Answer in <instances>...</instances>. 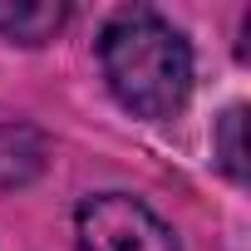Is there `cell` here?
Returning <instances> with one entry per match:
<instances>
[{"mask_svg":"<svg viewBox=\"0 0 251 251\" xmlns=\"http://www.w3.org/2000/svg\"><path fill=\"white\" fill-rule=\"evenodd\" d=\"M99 69L108 94L138 118H177L192 99V45L158 10L133 5L99 30Z\"/></svg>","mask_w":251,"mask_h":251,"instance_id":"1","label":"cell"},{"mask_svg":"<svg viewBox=\"0 0 251 251\" xmlns=\"http://www.w3.org/2000/svg\"><path fill=\"white\" fill-rule=\"evenodd\" d=\"M74 236L84 251H182L173 226L128 192L84 197L74 212Z\"/></svg>","mask_w":251,"mask_h":251,"instance_id":"2","label":"cell"},{"mask_svg":"<svg viewBox=\"0 0 251 251\" xmlns=\"http://www.w3.org/2000/svg\"><path fill=\"white\" fill-rule=\"evenodd\" d=\"M64 0H0V35L15 45H45L64 30Z\"/></svg>","mask_w":251,"mask_h":251,"instance_id":"3","label":"cell"},{"mask_svg":"<svg viewBox=\"0 0 251 251\" xmlns=\"http://www.w3.org/2000/svg\"><path fill=\"white\" fill-rule=\"evenodd\" d=\"M45 173V138L20 118H0V187H25Z\"/></svg>","mask_w":251,"mask_h":251,"instance_id":"4","label":"cell"},{"mask_svg":"<svg viewBox=\"0 0 251 251\" xmlns=\"http://www.w3.org/2000/svg\"><path fill=\"white\" fill-rule=\"evenodd\" d=\"M241 128H246V108L231 103V108L217 118V133H212V158H217V168H222L231 182L246 177V143H241Z\"/></svg>","mask_w":251,"mask_h":251,"instance_id":"5","label":"cell"}]
</instances>
